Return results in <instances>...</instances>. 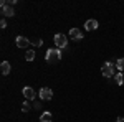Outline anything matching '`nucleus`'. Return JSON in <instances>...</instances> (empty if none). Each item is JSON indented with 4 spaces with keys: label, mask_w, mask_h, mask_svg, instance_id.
I'll return each mask as SVG.
<instances>
[{
    "label": "nucleus",
    "mask_w": 124,
    "mask_h": 122,
    "mask_svg": "<svg viewBox=\"0 0 124 122\" xmlns=\"http://www.w3.org/2000/svg\"><path fill=\"white\" fill-rule=\"evenodd\" d=\"M15 43H17V46H18V48H27L31 41H30V40H27L25 36H17Z\"/></svg>",
    "instance_id": "39448f33"
},
{
    "label": "nucleus",
    "mask_w": 124,
    "mask_h": 122,
    "mask_svg": "<svg viewBox=\"0 0 124 122\" xmlns=\"http://www.w3.org/2000/svg\"><path fill=\"white\" fill-rule=\"evenodd\" d=\"M70 36L78 41V40H83V33H81L78 28H71V30H70Z\"/></svg>",
    "instance_id": "6e6552de"
},
{
    "label": "nucleus",
    "mask_w": 124,
    "mask_h": 122,
    "mask_svg": "<svg viewBox=\"0 0 124 122\" xmlns=\"http://www.w3.org/2000/svg\"><path fill=\"white\" fill-rule=\"evenodd\" d=\"M0 28H7V22H5V20L0 22Z\"/></svg>",
    "instance_id": "f3484780"
},
{
    "label": "nucleus",
    "mask_w": 124,
    "mask_h": 122,
    "mask_svg": "<svg viewBox=\"0 0 124 122\" xmlns=\"http://www.w3.org/2000/svg\"><path fill=\"white\" fill-rule=\"evenodd\" d=\"M41 122H51V112H43L41 117H40Z\"/></svg>",
    "instance_id": "9b49d317"
},
{
    "label": "nucleus",
    "mask_w": 124,
    "mask_h": 122,
    "mask_svg": "<svg viewBox=\"0 0 124 122\" xmlns=\"http://www.w3.org/2000/svg\"><path fill=\"white\" fill-rule=\"evenodd\" d=\"M31 45H33V46H41V45H43V40L35 38V40H31Z\"/></svg>",
    "instance_id": "dca6fc26"
},
{
    "label": "nucleus",
    "mask_w": 124,
    "mask_h": 122,
    "mask_svg": "<svg viewBox=\"0 0 124 122\" xmlns=\"http://www.w3.org/2000/svg\"><path fill=\"white\" fill-rule=\"evenodd\" d=\"M116 66H117V69H121V71H123V69H124V58L117 59V61H116Z\"/></svg>",
    "instance_id": "2eb2a0df"
},
{
    "label": "nucleus",
    "mask_w": 124,
    "mask_h": 122,
    "mask_svg": "<svg viewBox=\"0 0 124 122\" xmlns=\"http://www.w3.org/2000/svg\"><path fill=\"white\" fill-rule=\"evenodd\" d=\"M48 63H58L60 59H61V51L58 50V48H50L46 51V55H45Z\"/></svg>",
    "instance_id": "f257e3e1"
},
{
    "label": "nucleus",
    "mask_w": 124,
    "mask_h": 122,
    "mask_svg": "<svg viewBox=\"0 0 124 122\" xmlns=\"http://www.w3.org/2000/svg\"><path fill=\"white\" fill-rule=\"evenodd\" d=\"M116 122H124V117H117V119H116Z\"/></svg>",
    "instance_id": "a211bd4d"
},
{
    "label": "nucleus",
    "mask_w": 124,
    "mask_h": 122,
    "mask_svg": "<svg viewBox=\"0 0 124 122\" xmlns=\"http://www.w3.org/2000/svg\"><path fill=\"white\" fill-rule=\"evenodd\" d=\"M55 45H56L58 50H63V48L68 45L66 35H63V33H56V35H55Z\"/></svg>",
    "instance_id": "7ed1b4c3"
},
{
    "label": "nucleus",
    "mask_w": 124,
    "mask_h": 122,
    "mask_svg": "<svg viewBox=\"0 0 124 122\" xmlns=\"http://www.w3.org/2000/svg\"><path fill=\"white\" fill-rule=\"evenodd\" d=\"M30 109H31V104H30V102H27V101H25V102L22 104V111H23V112H28Z\"/></svg>",
    "instance_id": "4468645a"
},
{
    "label": "nucleus",
    "mask_w": 124,
    "mask_h": 122,
    "mask_svg": "<svg viewBox=\"0 0 124 122\" xmlns=\"http://www.w3.org/2000/svg\"><path fill=\"white\" fill-rule=\"evenodd\" d=\"M23 96L30 101V99H35V97H37V93H35L30 86H27V87H23Z\"/></svg>",
    "instance_id": "423d86ee"
},
{
    "label": "nucleus",
    "mask_w": 124,
    "mask_h": 122,
    "mask_svg": "<svg viewBox=\"0 0 124 122\" xmlns=\"http://www.w3.org/2000/svg\"><path fill=\"white\" fill-rule=\"evenodd\" d=\"M116 68H117V66H116L114 63L106 61L104 65H103V68H101V73H103L104 78H113V76H114V69H116Z\"/></svg>",
    "instance_id": "f03ea898"
},
{
    "label": "nucleus",
    "mask_w": 124,
    "mask_h": 122,
    "mask_svg": "<svg viewBox=\"0 0 124 122\" xmlns=\"http://www.w3.org/2000/svg\"><path fill=\"white\" fill-rule=\"evenodd\" d=\"M25 59H27V61H33V59H35V51H33V50H28V51L25 53Z\"/></svg>",
    "instance_id": "f8f14e48"
},
{
    "label": "nucleus",
    "mask_w": 124,
    "mask_h": 122,
    "mask_svg": "<svg viewBox=\"0 0 124 122\" xmlns=\"http://www.w3.org/2000/svg\"><path fill=\"white\" fill-rule=\"evenodd\" d=\"M2 15H3V17H13L15 12H13V8H12L10 5H5V7H2Z\"/></svg>",
    "instance_id": "1a4fd4ad"
},
{
    "label": "nucleus",
    "mask_w": 124,
    "mask_h": 122,
    "mask_svg": "<svg viewBox=\"0 0 124 122\" xmlns=\"http://www.w3.org/2000/svg\"><path fill=\"white\" fill-rule=\"evenodd\" d=\"M0 71H2V74H10V63L8 61H3L2 65H0Z\"/></svg>",
    "instance_id": "9d476101"
},
{
    "label": "nucleus",
    "mask_w": 124,
    "mask_h": 122,
    "mask_svg": "<svg viewBox=\"0 0 124 122\" xmlns=\"http://www.w3.org/2000/svg\"><path fill=\"white\" fill-rule=\"evenodd\" d=\"M51 97H53V91H51L50 87H41V89H40V99L50 101Z\"/></svg>",
    "instance_id": "20e7f679"
},
{
    "label": "nucleus",
    "mask_w": 124,
    "mask_h": 122,
    "mask_svg": "<svg viewBox=\"0 0 124 122\" xmlns=\"http://www.w3.org/2000/svg\"><path fill=\"white\" fill-rule=\"evenodd\" d=\"M124 83V76H123V73H117V74H116V84H123Z\"/></svg>",
    "instance_id": "ddd939ff"
},
{
    "label": "nucleus",
    "mask_w": 124,
    "mask_h": 122,
    "mask_svg": "<svg viewBox=\"0 0 124 122\" xmlns=\"http://www.w3.org/2000/svg\"><path fill=\"white\" fill-rule=\"evenodd\" d=\"M85 28L88 30V31H93V30H96L98 28V20H88V22H86L85 23Z\"/></svg>",
    "instance_id": "0eeeda50"
}]
</instances>
